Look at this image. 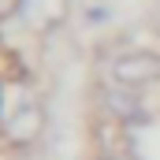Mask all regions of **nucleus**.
I'll list each match as a JSON object with an SVG mask.
<instances>
[{
	"instance_id": "f257e3e1",
	"label": "nucleus",
	"mask_w": 160,
	"mask_h": 160,
	"mask_svg": "<svg viewBox=\"0 0 160 160\" xmlns=\"http://www.w3.org/2000/svg\"><path fill=\"white\" fill-rule=\"evenodd\" d=\"M108 78H112V86L134 89V93L157 86L160 82V52L157 48H127L112 60Z\"/></svg>"
},
{
	"instance_id": "f03ea898",
	"label": "nucleus",
	"mask_w": 160,
	"mask_h": 160,
	"mask_svg": "<svg viewBox=\"0 0 160 160\" xmlns=\"http://www.w3.org/2000/svg\"><path fill=\"white\" fill-rule=\"evenodd\" d=\"M41 130H45V108H41L34 97L19 101V104L11 108V116L0 119V134H4V142L15 145V149L34 145V142L41 138Z\"/></svg>"
},
{
	"instance_id": "7ed1b4c3",
	"label": "nucleus",
	"mask_w": 160,
	"mask_h": 160,
	"mask_svg": "<svg viewBox=\"0 0 160 160\" xmlns=\"http://www.w3.org/2000/svg\"><path fill=\"white\" fill-rule=\"evenodd\" d=\"M71 15V0H19L15 8V19L34 30V34H52L67 22Z\"/></svg>"
},
{
	"instance_id": "20e7f679",
	"label": "nucleus",
	"mask_w": 160,
	"mask_h": 160,
	"mask_svg": "<svg viewBox=\"0 0 160 160\" xmlns=\"http://www.w3.org/2000/svg\"><path fill=\"white\" fill-rule=\"evenodd\" d=\"M101 108H104L112 119H119L123 127H138V123L149 119V108H145L142 93L123 89V86H104V89H101Z\"/></svg>"
},
{
	"instance_id": "39448f33",
	"label": "nucleus",
	"mask_w": 160,
	"mask_h": 160,
	"mask_svg": "<svg viewBox=\"0 0 160 160\" xmlns=\"http://www.w3.org/2000/svg\"><path fill=\"white\" fill-rule=\"evenodd\" d=\"M93 160H142V157H134V153H101Z\"/></svg>"
},
{
	"instance_id": "423d86ee",
	"label": "nucleus",
	"mask_w": 160,
	"mask_h": 160,
	"mask_svg": "<svg viewBox=\"0 0 160 160\" xmlns=\"http://www.w3.org/2000/svg\"><path fill=\"white\" fill-rule=\"evenodd\" d=\"M15 8H19V0H0V19L4 15H15Z\"/></svg>"
},
{
	"instance_id": "0eeeda50",
	"label": "nucleus",
	"mask_w": 160,
	"mask_h": 160,
	"mask_svg": "<svg viewBox=\"0 0 160 160\" xmlns=\"http://www.w3.org/2000/svg\"><path fill=\"white\" fill-rule=\"evenodd\" d=\"M157 34H160V26H157Z\"/></svg>"
}]
</instances>
